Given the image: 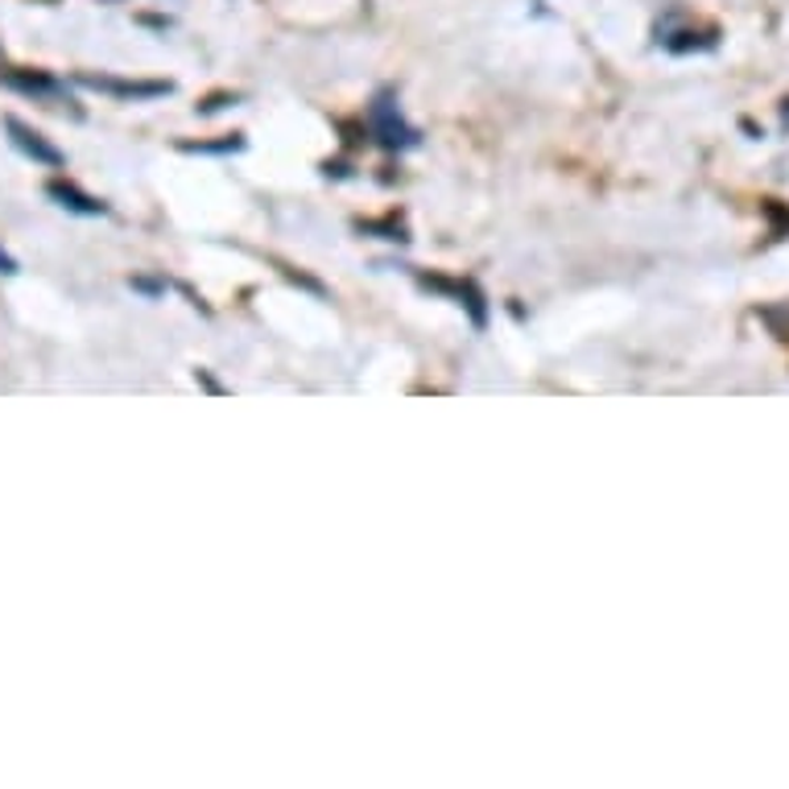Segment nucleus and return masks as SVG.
Returning a JSON list of instances; mask_svg holds the SVG:
<instances>
[{
    "label": "nucleus",
    "mask_w": 789,
    "mask_h": 789,
    "mask_svg": "<svg viewBox=\"0 0 789 789\" xmlns=\"http://www.w3.org/2000/svg\"><path fill=\"white\" fill-rule=\"evenodd\" d=\"M17 269H21V264H17V257L9 249H0V278H13Z\"/></svg>",
    "instance_id": "1a4fd4ad"
},
{
    "label": "nucleus",
    "mask_w": 789,
    "mask_h": 789,
    "mask_svg": "<svg viewBox=\"0 0 789 789\" xmlns=\"http://www.w3.org/2000/svg\"><path fill=\"white\" fill-rule=\"evenodd\" d=\"M360 232L377 236V240H397V244H406V240H410V236H406V223L393 220V216H389V220H364L360 223Z\"/></svg>",
    "instance_id": "0eeeda50"
},
{
    "label": "nucleus",
    "mask_w": 789,
    "mask_h": 789,
    "mask_svg": "<svg viewBox=\"0 0 789 789\" xmlns=\"http://www.w3.org/2000/svg\"><path fill=\"white\" fill-rule=\"evenodd\" d=\"M781 129L789 132V100H781Z\"/></svg>",
    "instance_id": "9b49d317"
},
{
    "label": "nucleus",
    "mask_w": 789,
    "mask_h": 789,
    "mask_svg": "<svg viewBox=\"0 0 789 789\" xmlns=\"http://www.w3.org/2000/svg\"><path fill=\"white\" fill-rule=\"evenodd\" d=\"M368 124H372V137H377L384 149H413L418 146V129L406 124V117L397 112L393 91H380L372 108H368Z\"/></svg>",
    "instance_id": "f257e3e1"
},
{
    "label": "nucleus",
    "mask_w": 789,
    "mask_h": 789,
    "mask_svg": "<svg viewBox=\"0 0 789 789\" xmlns=\"http://www.w3.org/2000/svg\"><path fill=\"white\" fill-rule=\"evenodd\" d=\"M4 132H9V141H13V146L21 149V153H26V158L38 161V166H67V153H62L59 146H50L42 132L30 129L26 120L4 117Z\"/></svg>",
    "instance_id": "f03ea898"
},
{
    "label": "nucleus",
    "mask_w": 789,
    "mask_h": 789,
    "mask_svg": "<svg viewBox=\"0 0 789 789\" xmlns=\"http://www.w3.org/2000/svg\"><path fill=\"white\" fill-rule=\"evenodd\" d=\"M129 286L132 290H141V293H161L166 290V281H149V278H132Z\"/></svg>",
    "instance_id": "9d476101"
},
{
    "label": "nucleus",
    "mask_w": 789,
    "mask_h": 789,
    "mask_svg": "<svg viewBox=\"0 0 789 789\" xmlns=\"http://www.w3.org/2000/svg\"><path fill=\"white\" fill-rule=\"evenodd\" d=\"M46 194H50L59 207L74 211V216H108V203H103V199H96V194H88V190H79L74 182H67V178H50V182H46Z\"/></svg>",
    "instance_id": "39448f33"
},
{
    "label": "nucleus",
    "mask_w": 789,
    "mask_h": 789,
    "mask_svg": "<svg viewBox=\"0 0 789 789\" xmlns=\"http://www.w3.org/2000/svg\"><path fill=\"white\" fill-rule=\"evenodd\" d=\"M760 216L769 220V228H773L777 240H781V236H789V207L786 203H777V199H765V203H760Z\"/></svg>",
    "instance_id": "6e6552de"
},
{
    "label": "nucleus",
    "mask_w": 789,
    "mask_h": 789,
    "mask_svg": "<svg viewBox=\"0 0 789 789\" xmlns=\"http://www.w3.org/2000/svg\"><path fill=\"white\" fill-rule=\"evenodd\" d=\"M716 42H719L716 30H707V33H690V30L666 33V50H673V54H690V50H711Z\"/></svg>",
    "instance_id": "423d86ee"
},
{
    "label": "nucleus",
    "mask_w": 789,
    "mask_h": 789,
    "mask_svg": "<svg viewBox=\"0 0 789 789\" xmlns=\"http://www.w3.org/2000/svg\"><path fill=\"white\" fill-rule=\"evenodd\" d=\"M0 83L21 91V96H33V100H54V96H62V83L54 74L26 71V67H0Z\"/></svg>",
    "instance_id": "20e7f679"
},
{
    "label": "nucleus",
    "mask_w": 789,
    "mask_h": 789,
    "mask_svg": "<svg viewBox=\"0 0 789 789\" xmlns=\"http://www.w3.org/2000/svg\"><path fill=\"white\" fill-rule=\"evenodd\" d=\"M79 88L108 91V96H124V100H153V96H170V83H132V79H112V74H79Z\"/></svg>",
    "instance_id": "7ed1b4c3"
}]
</instances>
